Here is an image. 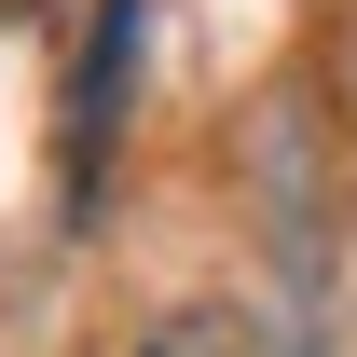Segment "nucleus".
<instances>
[{
	"label": "nucleus",
	"instance_id": "nucleus-2",
	"mask_svg": "<svg viewBox=\"0 0 357 357\" xmlns=\"http://www.w3.org/2000/svg\"><path fill=\"white\" fill-rule=\"evenodd\" d=\"M137 357H289V344H275L248 303H178V316H165V330H151Z\"/></svg>",
	"mask_w": 357,
	"mask_h": 357
},
{
	"label": "nucleus",
	"instance_id": "nucleus-1",
	"mask_svg": "<svg viewBox=\"0 0 357 357\" xmlns=\"http://www.w3.org/2000/svg\"><path fill=\"white\" fill-rule=\"evenodd\" d=\"M137 83V0H96L83 69H69V206H96V151H110V110Z\"/></svg>",
	"mask_w": 357,
	"mask_h": 357
}]
</instances>
